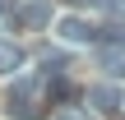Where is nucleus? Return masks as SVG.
Wrapping results in <instances>:
<instances>
[{
    "label": "nucleus",
    "instance_id": "f257e3e1",
    "mask_svg": "<svg viewBox=\"0 0 125 120\" xmlns=\"http://www.w3.org/2000/svg\"><path fill=\"white\" fill-rule=\"evenodd\" d=\"M5 106L14 120H37L46 106H42V83L37 79H14L9 92H5Z\"/></svg>",
    "mask_w": 125,
    "mask_h": 120
},
{
    "label": "nucleus",
    "instance_id": "f03ea898",
    "mask_svg": "<svg viewBox=\"0 0 125 120\" xmlns=\"http://www.w3.org/2000/svg\"><path fill=\"white\" fill-rule=\"evenodd\" d=\"M46 23H51V5H46V0H28V5L14 14V28H19V32H37V28H46Z\"/></svg>",
    "mask_w": 125,
    "mask_h": 120
},
{
    "label": "nucleus",
    "instance_id": "7ed1b4c3",
    "mask_svg": "<svg viewBox=\"0 0 125 120\" xmlns=\"http://www.w3.org/2000/svg\"><path fill=\"white\" fill-rule=\"evenodd\" d=\"M88 102H93L97 111H107V116H116V111L125 106V97H121L116 83H97V88H88Z\"/></svg>",
    "mask_w": 125,
    "mask_h": 120
},
{
    "label": "nucleus",
    "instance_id": "20e7f679",
    "mask_svg": "<svg viewBox=\"0 0 125 120\" xmlns=\"http://www.w3.org/2000/svg\"><path fill=\"white\" fill-rule=\"evenodd\" d=\"M60 37H65V42H93L97 28H93L88 18H79V14H65V18H60Z\"/></svg>",
    "mask_w": 125,
    "mask_h": 120
},
{
    "label": "nucleus",
    "instance_id": "39448f33",
    "mask_svg": "<svg viewBox=\"0 0 125 120\" xmlns=\"http://www.w3.org/2000/svg\"><path fill=\"white\" fill-rule=\"evenodd\" d=\"M97 60H102V69H107L111 79H121V74H125V46H102Z\"/></svg>",
    "mask_w": 125,
    "mask_h": 120
},
{
    "label": "nucleus",
    "instance_id": "423d86ee",
    "mask_svg": "<svg viewBox=\"0 0 125 120\" xmlns=\"http://www.w3.org/2000/svg\"><path fill=\"white\" fill-rule=\"evenodd\" d=\"M23 65V51L14 46V42H0V74H9V69H19Z\"/></svg>",
    "mask_w": 125,
    "mask_h": 120
},
{
    "label": "nucleus",
    "instance_id": "0eeeda50",
    "mask_svg": "<svg viewBox=\"0 0 125 120\" xmlns=\"http://www.w3.org/2000/svg\"><path fill=\"white\" fill-rule=\"evenodd\" d=\"M51 102L70 106V102H74V83H70V79H51Z\"/></svg>",
    "mask_w": 125,
    "mask_h": 120
},
{
    "label": "nucleus",
    "instance_id": "6e6552de",
    "mask_svg": "<svg viewBox=\"0 0 125 120\" xmlns=\"http://www.w3.org/2000/svg\"><path fill=\"white\" fill-rule=\"evenodd\" d=\"M56 120H93V116H83V111H74V106H65V111H60Z\"/></svg>",
    "mask_w": 125,
    "mask_h": 120
},
{
    "label": "nucleus",
    "instance_id": "1a4fd4ad",
    "mask_svg": "<svg viewBox=\"0 0 125 120\" xmlns=\"http://www.w3.org/2000/svg\"><path fill=\"white\" fill-rule=\"evenodd\" d=\"M83 5H93V9H116V0H83Z\"/></svg>",
    "mask_w": 125,
    "mask_h": 120
},
{
    "label": "nucleus",
    "instance_id": "9d476101",
    "mask_svg": "<svg viewBox=\"0 0 125 120\" xmlns=\"http://www.w3.org/2000/svg\"><path fill=\"white\" fill-rule=\"evenodd\" d=\"M0 14H5V0H0Z\"/></svg>",
    "mask_w": 125,
    "mask_h": 120
}]
</instances>
